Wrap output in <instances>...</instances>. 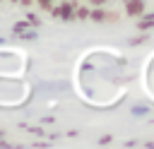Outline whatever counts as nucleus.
<instances>
[{
	"instance_id": "nucleus-1",
	"label": "nucleus",
	"mask_w": 154,
	"mask_h": 149,
	"mask_svg": "<svg viewBox=\"0 0 154 149\" xmlns=\"http://www.w3.org/2000/svg\"><path fill=\"white\" fill-rule=\"evenodd\" d=\"M128 10L135 14V12H142V0H130V5H128Z\"/></svg>"
}]
</instances>
